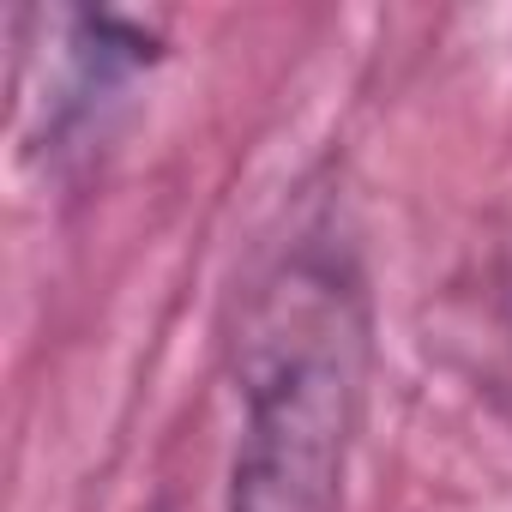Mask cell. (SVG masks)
Segmentation results:
<instances>
[{"mask_svg":"<svg viewBox=\"0 0 512 512\" xmlns=\"http://www.w3.org/2000/svg\"><path fill=\"white\" fill-rule=\"evenodd\" d=\"M506 392H512V350H506Z\"/></svg>","mask_w":512,"mask_h":512,"instance_id":"cell-2","label":"cell"},{"mask_svg":"<svg viewBox=\"0 0 512 512\" xmlns=\"http://www.w3.org/2000/svg\"><path fill=\"white\" fill-rule=\"evenodd\" d=\"M368 386V308L338 253H290L241 326L229 512H338Z\"/></svg>","mask_w":512,"mask_h":512,"instance_id":"cell-1","label":"cell"}]
</instances>
